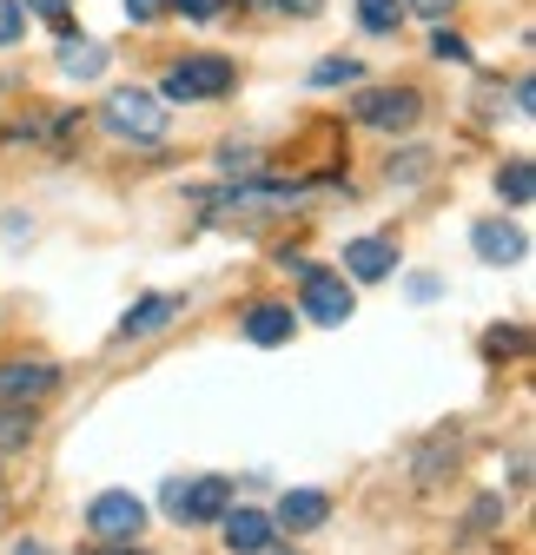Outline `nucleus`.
Here are the masks:
<instances>
[{
	"instance_id": "f257e3e1",
	"label": "nucleus",
	"mask_w": 536,
	"mask_h": 555,
	"mask_svg": "<svg viewBox=\"0 0 536 555\" xmlns=\"http://www.w3.org/2000/svg\"><path fill=\"white\" fill-rule=\"evenodd\" d=\"M232 87H239V66H232L226 53H192V60L166 66L159 100H173V106H199V100H219V93H232Z\"/></svg>"
},
{
	"instance_id": "f03ea898",
	"label": "nucleus",
	"mask_w": 536,
	"mask_h": 555,
	"mask_svg": "<svg viewBox=\"0 0 536 555\" xmlns=\"http://www.w3.org/2000/svg\"><path fill=\"white\" fill-rule=\"evenodd\" d=\"M100 126L113 139H132V146H159V139H166V106H159V93L126 87V93H113L100 106Z\"/></svg>"
},
{
	"instance_id": "7ed1b4c3",
	"label": "nucleus",
	"mask_w": 536,
	"mask_h": 555,
	"mask_svg": "<svg viewBox=\"0 0 536 555\" xmlns=\"http://www.w3.org/2000/svg\"><path fill=\"white\" fill-rule=\"evenodd\" d=\"M352 119L371 126V132H411L424 119V93L418 87H371V93H358Z\"/></svg>"
},
{
	"instance_id": "20e7f679",
	"label": "nucleus",
	"mask_w": 536,
	"mask_h": 555,
	"mask_svg": "<svg viewBox=\"0 0 536 555\" xmlns=\"http://www.w3.org/2000/svg\"><path fill=\"white\" fill-rule=\"evenodd\" d=\"M166 509H173L186 529L219 522V516L232 509V482H226V476H186V482H166Z\"/></svg>"
},
{
	"instance_id": "39448f33",
	"label": "nucleus",
	"mask_w": 536,
	"mask_h": 555,
	"mask_svg": "<svg viewBox=\"0 0 536 555\" xmlns=\"http://www.w3.org/2000/svg\"><path fill=\"white\" fill-rule=\"evenodd\" d=\"M298 285H305V292H298V318H311V324H345V318H352V305H358L345 271L311 264V271L298 278Z\"/></svg>"
},
{
	"instance_id": "423d86ee",
	"label": "nucleus",
	"mask_w": 536,
	"mask_h": 555,
	"mask_svg": "<svg viewBox=\"0 0 536 555\" xmlns=\"http://www.w3.org/2000/svg\"><path fill=\"white\" fill-rule=\"evenodd\" d=\"M87 529H93V542H132L146 529V503L132 490H100L87 503Z\"/></svg>"
},
{
	"instance_id": "0eeeda50",
	"label": "nucleus",
	"mask_w": 536,
	"mask_h": 555,
	"mask_svg": "<svg viewBox=\"0 0 536 555\" xmlns=\"http://www.w3.org/2000/svg\"><path fill=\"white\" fill-rule=\"evenodd\" d=\"M60 384V371L47 364V358H8V364H0V403H34V397H47Z\"/></svg>"
},
{
	"instance_id": "6e6552de",
	"label": "nucleus",
	"mask_w": 536,
	"mask_h": 555,
	"mask_svg": "<svg viewBox=\"0 0 536 555\" xmlns=\"http://www.w3.org/2000/svg\"><path fill=\"white\" fill-rule=\"evenodd\" d=\"M226 548L232 555H272L279 548V522L272 516H258V509H226Z\"/></svg>"
},
{
	"instance_id": "1a4fd4ad",
	"label": "nucleus",
	"mask_w": 536,
	"mask_h": 555,
	"mask_svg": "<svg viewBox=\"0 0 536 555\" xmlns=\"http://www.w3.org/2000/svg\"><path fill=\"white\" fill-rule=\"evenodd\" d=\"M179 311H186V298H179V292H153V298H140V305L119 318V337H126V344H132V337H153V331H166Z\"/></svg>"
},
{
	"instance_id": "9d476101",
	"label": "nucleus",
	"mask_w": 536,
	"mask_h": 555,
	"mask_svg": "<svg viewBox=\"0 0 536 555\" xmlns=\"http://www.w3.org/2000/svg\"><path fill=\"white\" fill-rule=\"evenodd\" d=\"M272 522H279V529H292V535H305V529H324V522H331V496H324V490H285Z\"/></svg>"
},
{
	"instance_id": "9b49d317",
	"label": "nucleus",
	"mask_w": 536,
	"mask_h": 555,
	"mask_svg": "<svg viewBox=\"0 0 536 555\" xmlns=\"http://www.w3.org/2000/svg\"><path fill=\"white\" fill-rule=\"evenodd\" d=\"M391 264H397V245H391V238H352V245H345V278H358V285L391 278Z\"/></svg>"
},
{
	"instance_id": "f8f14e48",
	"label": "nucleus",
	"mask_w": 536,
	"mask_h": 555,
	"mask_svg": "<svg viewBox=\"0 0 536 555\" xmlns=\"http://www.w3.org/2000/svg\"><path fill=\"white\" fill-rule=\"evenodd\" d=\"M471 245H477V258H484V264H523V251H529V245H523V232H516L510 219H484V225L471 232Z\"/></svg>"
},
{
	"instance_id": "ddd939ff",
	"label": "nucleus",
	"mask_w": 536,
	"mask_h": 555,
	"mask_svg": "<svg viewBox=\"0 0 536 555\" xmlns=\"http://www.w3.org/2000/svg\"><path fill=\"white\" fill-rule=\"evenodd\" d=\"M292 305H252L245 311V337L252 344H265V351H272V344H292Z\"/></svg>"
},
{
	"instance_id": "4468645a",
	"label": "nucleus",
	"mask_w": 536,
	"mask_h": 555,
	"mask_svg": "<svg viewBox=\"0 0 536 555\" xmlns=\"http://www.w3.org/2000/svg\"><path fill=\"white\" fill-rule=\"evenodd\" d=\"M60 74L66 80H100L106 74V47L100 40H66L60 47Z\"/></svg>"
},
{
	"instance_id": "2eb2a0df",
	"label": "nucleus",
	"mask_w": 536,
	"mask_h": 555,
	"mask_svg": "<svg viewBox=\"0 0 536 555\" xmlns=\"http://www.w3.org/2000/svg\"><path fill=\"white\" fill-rule=\"evenodd\" d=\"M497 192H503V198L516 205V212H523V205L536 198V166H529V159H510V166L497 172Z\"/></svg>"
},
{
	"instance_id": "dca6fc26",
	"label": "nucleus",
	"mask_w": 536,
	"mask_h": 555,
	"mask_svg": "<svg viewBox=\"0 0 536 555\" xmlns=\"http://www.w3.org/2000/svg\"><path fill=\"white\" fill-rule=\"evenodd\" d=\"M358 27L365 34H397L405 27V0H358Z\"/></svg>"
},
{
	"instance_id": "f3484780",
	"label": "nucleus",
	"mask_w": 536,
	"mask_h": 555,
	"mask_svg": "<svg viewBox=\"0 0 536 555\" xmlns=\"http://www.w3.org/2000/svg\"><path fill=\"white\" fill-rule=\"evenodd\" d=\"M27 437H34V416L21 403H8L0 410V450H27Z\"/></svg>"
},
{
	"instance_id": "a211bd4d",
	"label": "nucleus",
	"mask_w": 536,
	"mask_h": 555,
	"mask_svg": "<svg viewBox=\"0 0 536 555\" xmlns=\"http://www.w3.org/2000/svg\"><path fill=\"white\" fill-rule=\"evenodd\" d=\"M358 74H365L358 60H318V66H311V87H352Z\"/></svg>"
},
{
	"instance_id": "6ab92c4d",
	"label": "nucleus",
	"mask_w": 536,
	"mask_h": 555,
	"mask_svg": "<svg viewBox=\"0 0 536 555\" xmlns=\"http://www.w3.org/2000/svg\"><path fill=\"white\" fill-rule=\"evenodd\" d=\"M27 34V8H21V0H0V47H14Z\"/></svg>"
},
{
	"instance_id": "aec40b11",
	"label": "nucleus",
	"mask_w": 536,
	"mask_h": 555,
	"mask_svg": "<svg viewBox=\"0 0 536 555\" xmlns=\"http://www.w3.org/2000/svg\"><path fill=\"white\" fill-rule=\"evenodd\" d=\"M431 53H437V60H457V66H463V60H471V40H463V34H444V27H437V34H431Z\"/></svg>"
},
{
	"instance_id": "412c9836",
	"label": "nucleus",
	"mask_w": 536,
	"mask_h": 555,
	"mask_svg": "<svg viewBox=\"0 0 536 555\" xmlns=\"http://www.w3.org/2000/svg\"><path fill=\"white\" fill-rule=\"evenodd\" d=\"M219 172H258V153L252 146H219Z\"/></svg>"
},
{
	"instance_id": "4be33fe9",
	"label": "nucleus",
	"mask_w": 536,
	"mask_h": 555,
	"mask_svg": "<svg viewBox=\"0 0 536 555\" xmlns=\"http://www.w3.org/2000/svg\"><path fill=\"white\" fill-rule=\"evenodd\" d=\"M159 14H166V0H126V21L132 27H153Z\"/></svg>"
},
{
	"instance_id": "5701e85b",
	"label": "nucleus",
	"mask_w": 536,
	"mask_h": 555,
	"mask_svg": "<svg viewBox=\"0 0 536 555\" xmlns=\"http://www.w3.org/2000/svg\"><path fill=\"white\" fill-rule=\"evenodd\" d=\"M173 14H186V21H213L219 14V0H166Z\"/></svg>"
},
{
	"instance_id": "b1692460",
	"label": "nucleus",
	"mask_w": 536,
	"mask_h": 555,
	"mask_svg": "<svg viewBox=\"0 0 536 555\" xmlns=\"http://www.w3.org/2000/svg\"><path fill=\"white\" fill-rule=\"evenodd\" d=\"M21 8H34L40 21H53V27H66V8H74V0H21Z\"/></svg>"
},
{
	"instance_id": "393cba45",
	"label": "nucleus",
	"mask_w": 536,
	"mask_h": 555,
	"mask_svg": "<svg viewBox=\"0 0 536 555\" xmlns=\"http://www.w3.org/2000/svg\"><path fill=\"white\" fill-rule=\"evenodd\" d=\"M484 351H490V358H503V351H523V331H490V337H484Z\"/></svg>"
},
{
	"instance_id": "a878e982",
	"label": "nucleus",
	"mask_w": 536,
	"mask_h": 555,
	"mask_svg": "<svg viewBox=\"0 0 536 555\" xmlns=\"http://www.w3.org/2000/svg\"><path fill=\"white\" fill-rule=\"evenodd\" d=\"M405 8H411V14H424V21H450L457 0H405Z\"/></svg>"
},
{
	"instance_id": "bb28decb",
	"label": "nucleus",
	"mask_w": 536,
	"mask_h": 555,
	"mask_svg": "<svg viewBox=\"0 0 536 555\" xmlns=\"http://www.w3.org/2000/svg\"><path fill=\"white\" fill-rule=\"evenodd\" d=\"M279 8L298 14V21H318V14H324V0H279Z\"/></svg>"
},
{
	"instance_id": "cd10ccee",
	"label": "nucleus",
	"mask_w": 536,
	"mask_h": 555,
	"mask_svg": "<svg viewBox=\"0 0 536 555\" xmlns=\"http://www.w3.org/2000/svg\"><path fill=\"white\" fill-rule=\"evenodd\" d=\"M87 555H140L132 542H113V548H87Z\"/></svg>"
},
{
	"instance_id": "c85d7f7f",
	"label": "nucleus",
	"mask_w": 536,
	"mask_h": 555,
	"mask_svg": "<svg viewBox=\"0 0 536 555\" xmlns=\"http://www.w3.org/2000/svg\"><path fill=\"white\" fill-rule=\"evenodd\" d=\"M14 555H47V542H14Z\"/></svg>"
},
{
	"instance_id": "c756f323",
	"label": "nucleus",
	"mask_w": 536,
	"mask_h": 555,
	"mask_svg": "<svg viewBox=\"0 0 536 555\" xmlns=\"http://www.w3.org/2000/svg\"><path fill=\"white\" fill-rule=\"evenodd\" d=\"M239 8H258V0H239Z\"/></svg>"
}]
</instances>
